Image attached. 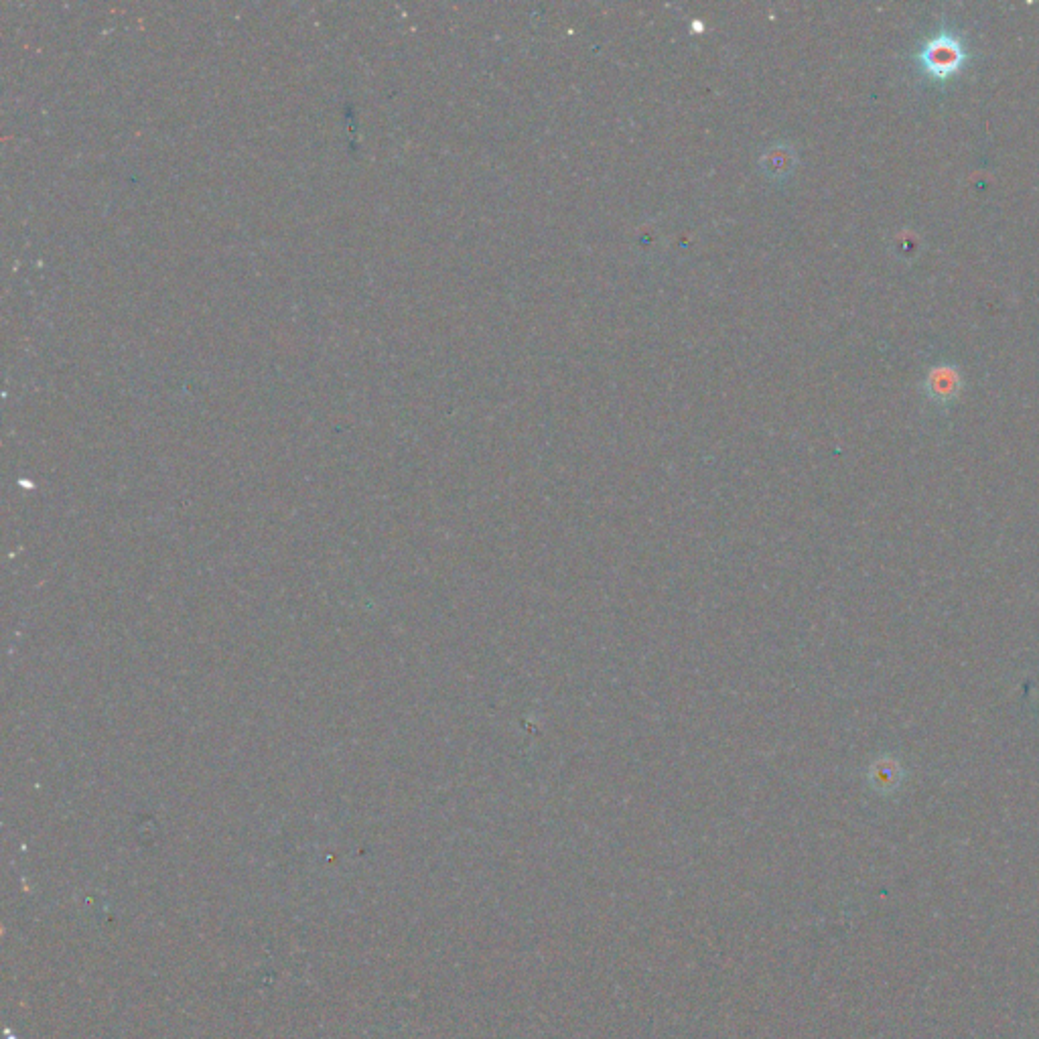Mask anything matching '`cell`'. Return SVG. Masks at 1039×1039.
Wrapping results in <instances>:
<instances>
[{"label":"cell","mask_w":1039,"mask_h":1039,"mask_svg":"<svg viewBox=\"0 0 1039 1039\" xmlns=\"http://www.w3.org/2000/svg\"><path fill=\"white\" fill-rule=\"evenodd\" d=\"M940 372H942V376L934 374L932 382H928V394L936 402H948V400H952L958 394V386H956L952 374H946L944 368Z\"/></svg>","instance_id":"3"},{"label":"cell","mask_w":1039,"mask_h":1039,"mask_svg":"<svg viewBox=\"0 0 1039 1039\" xmlns=\"http://www.w3.org/2000/svg\"><path fill=\"white\" fill-rule=\"evenodd\" d=\"M906 780H908V772L902 764V759L893 753H883V755L875 757L867 770L869 786L883 796L895 794L899 788L904 786Z\"/></svg>","instance_id":"2"},{"label":"cell","mask_w":1039,"mask_h":1039,"mask_svg":"<svg viewBox=\"0 0 1039 1039\" xmlns=\"http://www.w3.org/2000/svg\"><path fill=\"white\" fill-rule=\"evenodd\" d=\"M918 57L930 78L946 82L960 72L968 55L962 41L956 35L938 33L926 41Z\"/></svg>","instance_id":"1"}]
</instances>
